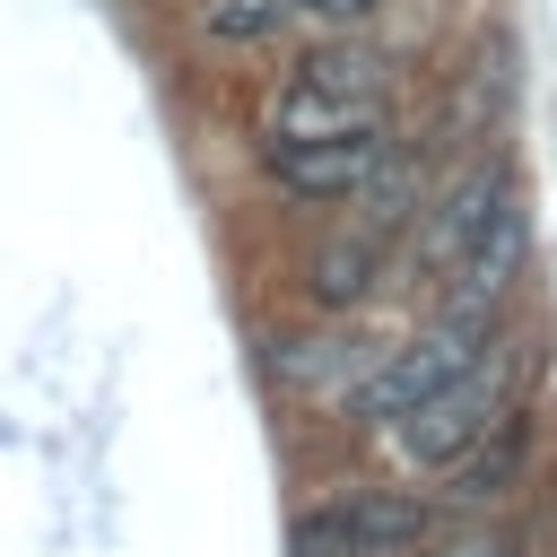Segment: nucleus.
<instances>
[{
	"label": "nucleus",
	"instance_id": "nucleus-1",
	"mask_svg": "<svg viewBox=\"0 0 557 557\" xmlns=\"http://www.w3.org/2000/svg\"><path fill=\"white\" fill-rule=\"evenodd\" d=\"M522 383H531V348L513 339V348H487L470 374H453L435 400H418L409 418H392L383 435H392V453L409 461V470H444V461H461L479 435H496L505 418H522Z\"/></svg>",
	"mask_w": 557,
	"mask_h": 557
},
{
	"label": "nucleus",
	"instance_id": "nucleus-2",
	"mask_svg": "<svg viewBox=\"0 0 557 557\" xmlns=\"http://www.w3.org/2000/svg\"><path fill=\"white\" fill-rule=\"evenodd\" d=\"M496 339H487V313H470V305H444L418 339H400V348H383L374 366H366V383L339 400L357 426H392V418H409L418 400H435L453 374H470L479 357H487Z\"/></svg>",
	"mask_w": 557,
	"mask_h": 557
},
{
	"label": "nucleus",
	"instance_id": "nucleus-3",
	"mask_svg": "<svg viewBox=\"0 0 557 557\" xmlns=\"http://www.w3.org/2000/svg\"><path fill=\"white\" fill-rule=\"evenodd\" d=\"M392 122V61L366 44H313L270 113V139H322V131H383Z\"/></svg>",
	"mask_w": 557,
	"mask_h": 557
},
{
	"label": "nucleus",
	"instance_id": "nucleus-4",
	"mask_svg": "<svg viewBox=\"0 0 557 557\" xmlns=\"http://www.w3.org/2000/svg\"><path fill=\"white\" fill-rule=\"evenodd\" d=\"M426 505L418 496H392V487H348V496H322L287 522V557H400L426 540Z\"/></svg>",
	"mask_w": 557,
	"mask_h": 557
},
{
	"label": "nucleus",
	"instance_id": "nucleus-5",
	"mask_svg": "<svg viewBox=\"0 0 557 557\" xmlns=\"http://www.w3.org/2000/svg\"><path fill=\"white\" fill-rule=\"evenodd\" d=\"M392 157V131H322V139H270V174L287 200H357V183Z\"/></svg>",
	"mask_w": 557,
	"mask_h": 557
},
{
	"label": "nucleus",
	"instance_id": "nucleus-6",
	"mask_svg": "<svg viewBox=\"0 0 557 557\" xmlns=\"http://www.w3.org/2000/svg\"><path fill=\"white\" fill-rule=\"evenodd\" d=\"M383 244L392 235H374V226H331L313 252H305V296L313 305H331V313H348V305H366L374 296V278H383Z\"/></svg>",
	"mask_w": 557,
	"mask_h": 557
},
{
	"label": "nucleus",
	"instance_id": "nucleus-7",
	"mask_svg": "<svg viewBox=\"0 0 557 557\" xmlns=\"http://www.w3.org/2000/svg\"><path fill=\"white\" fill-rule=\"evenodd\" d=\"M522 244H531V218H522V200L505 191V209H496V218L479 226V244L453 261V278H461V287H453V305H470V313H496V296L522 278Z\"/></svg>",
	"mask_w": 557,
	"mask_h": 557
},
{
	"label": "nucleus",
	"instance_id": "nucleus-8",
	"mask_svg": "<svg viewBox=\"0 0 557 557\" xmlns=\"http://www.w3.org/2000/svg\"><path fill=\"white\" fill-rule=\"evenodd\" d=\"M505 191H513V183H505V165H470V174H461V183H453V191L435 200V218H426L418 252H426L435 270H453V261H461V252L479 244V226H487V218L505 209Z\"/></svg>",
	"mask_w": 557,
	"mask_h": 557
},
{
	"label": "nucleus",
	"instance_id": "nucleus-9",
	"mask_svg": "<svg viewBox=\"0 0 557 557\" xmlns=\"http://www.w3.org/2000/svg\"><path fill=\"white\" fill-rule=\"evenodd\" d=\"M278 383H296V392H322V400H348L357 383H366V366H374V348H357V339H278Z\"/></svg>",
	"mask_w": 557,
	"mask_h": 557
},
{
	"label": "nucleus",
	"instance_id": "nucleus-10",
	"mask_svg": "<svg viewBox=\"0 0 557 557\" xmlns=\"http://www.w3.org/2000/svg\"><path fill=\"white\" fill-rule=\"evenodd\" d=\"M418 191H426V165H418L409 148H392V157H383V165H374V174L357 183V200H348V209H357V226L392 235V226H400V218L418 209Z\"/></svg>",
	"mask_w": 557,
	"mask_h": 557
},
{
	"label": "nucleus",
	"instance_id": "nucleus-11",
	"mask_svg": "<svg viewBox=\"0 0 557 557\" xmlns=\"http://www.w3.org/2000/svg\"><path fill=\"white\" fill-rule=\"evenodd\" d=\"M513 470H522V418H505V426H496V444L479 435V444L453 461V496H461V505H487V496H505V479H513Z\"/></svg>",
	"mask_w": 557,
	"mask_h": 557
},
{
	"label": "nucleus",
	"instance_id": "nucleus-12",
	"mask_svg": "<svg viewBox=\"0 0 557 557\" xmlns=\"http://www.w3.org/2000/svg\"><path fill=\"white\" fill-rule=\"evenodd\" d=\"M200 9H209V35H226V44H261V35L287 26L296 0H200Z\"/></svg>",
	"mask_w": 557,
	"mask_h": 557
},
{
	"label": "nucleus",
	"instance_id": "nucleus-13",
	"mask_svg": "<svg viewBox=\"0 0 557 557\" xmlns=\"http://www.w3.org/2000/svg\"><path fill=\"white\" fill-rule=\"evenodd\" d=\"M296 9H305V17H322V26H366L383 0H296Z\"/></svg>",
	"mask_w": 557,
	"mask_h": 557
},
{
	"label": "nucleus",
	"instance_id": "nucleus-14",
	"mask_svg": "<svg viewBox=\"0 0 557 557\" xmlns=\"http://www.w3.org/2000/svg\"><path fill=\"white\" fill-rule=\"evenodd\" d=\"M426 557H505L496 540H444V548H426Z\"/></svg>",
	"mask_w": 557,
	"mask_h": 557
}]
</instances>
